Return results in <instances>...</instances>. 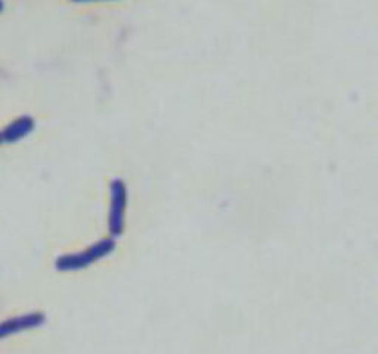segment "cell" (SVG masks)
<instances>
[{"label":"cell","instance_id":"cell-3","mask_svg":"<svg viewBox=\"0 0 378 354\" xmlns=\"http://www.w3.org/2000/svg\"><path fill=\"white\" fill-rule=\"evenodd\" d=\"M4 11V2H2V0H0V12H2Z\"/></svg>","mask_w":378,"mask_h":354},{"label":"cell","instance_id":"cell-4","mask_svg":"<svg viewBox=\"0 0 378 354\" xmlns=\"http://www.w3.org/2000/svg\"><path fill=\"white\" fill-rule=\"evenodd\" d=\"M2 139H4V136H2V134H0V142H2Z\"/></svg>","mask_w":378,"mask_h":354},{"label":"cell","instance_id":"cell-2","mask_svg":"<svg viewBox=\"0 0 378 354\" xmlns=\"http://www.w3.org/2000/svg\"><path fill=\"white\" fill-rule=\"evenodd\" d=\"M73 2H95V0H73Z\"/></svg>","mask_w":378,"mask_h":354},{"label":"cell","instance_id":"cell-1","mask_svg":"<svg viewBox=\"0 0 378 354\" xmlns=\"http://www.w3.org/2000/svg\"><path fill=\"white\" fill-rule=\"evenodd\" d=\"M33 126H34V122H33L32 118H30V117H21L17 121L11 122V125L5 129L2 136H4L5 141L15 142V141L21 139V137L27 136L30 132H32Z\"/></svg>","mask_w":378,"mask_h":354}]
</instances>
